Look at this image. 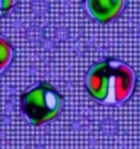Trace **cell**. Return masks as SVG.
I'll return each instance as SVG.
<instances>
[{"mask_svg": "<svg viewBox=\"0 0 140 149\" xmlns=\"http://www.w3.org/2000/svg\"><path fill=\"white\" fill-rule=\"evenodd\" d=\"M127 0H85L88 13L101 24L115 19L124 9Z\"/></svg>", "mask_w": 140, "mask_h": 149, "instance_id": "obj_3", "label": "cell"}, {"mask_svg": "<svg viewBox=\"0 0 140 149\" xmlns=\"http://www.w3.org/2000/svg\"><path fill=\"white\" fill-rule=\"evenodd\" d=\"M16 5V0H0V12L5 13Z\"/></svg>", "mask_w": 140, "mask_h": 149, "instance_id": "obj_5", "label": "cell"}, {"mask_svg": "<svg viewBox=\"0 0 140 149\" xmlns=\"http://www.w3.org/2000/svg\"><path fill=\"white\" fill-rule=\"evenodd\" d=\"M89 94L105 104H123L134 89V73L127 64L108 58L96 63L86 76Z\"/></svg>", "mask_w": 140, "mask_h": 149, "instance_id": "obj_1", "label": "cell"}, {"mask_svg": "<svg viewBox=\"0 0 140 149\" xmlns=\"http://www.w3.org/2000/svg\"><path fill=\"white\" fill-rule=\"evenodd\" d=\"M13 58V48L9 41L0 37V73H2Z\"/></svg>", "mask_w": 140, "mask_h": 149, "instance_id": "obj_4", "label": "cell"}, {"mask_svg": "<svg viewBox=\"0 0 140 149\" xmlns=\"http://www.w3.org/2000/svg\"><path fill=\"white\" fill-rule=\"evenodd\" d=\"M21 105L28 120L35 126H41L58 116L63 107V98L51 85L40 84L22 95Z\"/></svg>", "mask_w": 140, "mask_h": 149, "instance_id": "obj_2", "label": "cell"}]
</instances>
